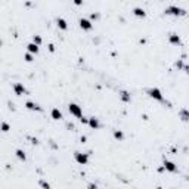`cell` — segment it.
Masks as SVG:
<instances>
[{
  "label": "cell",
  "mask_w": 189,
  "mask_h": 189,
  "mask_svg": "<svg viewBox=\"0 0 189 189\" xmlns=\"http://www.w3.org/2000/svg\"><path fill=\"white\" fill-rule=\"evenodd\" d=\"M164 14L171 15V16H185V15H186V10L182 9V7H179V6H169V7H166Z\"/></svg>",
  "instance_id": "1"
},
{
  "label": "cell",
  "mask_w": 189,
  "mask_h": 189,
  "mask_svg": "<svg viewBox=\"0 0 189 189\" xmlns=\"http://www.w3.org/2000/svg\"><path fill=\"white\" fill-rule=\"evenodd\" d=\"M146 94H148L151 99H155L158 102H164V96H162V92L158 87H151L146 90Z\"/></svg>",
  "instance_id": "2"
},
{
  "label": "cell",
  "mask_w": 189,
  "mask_h": 189,
  "mask_svg": "<svg viewBox=\"0 0 189 189\" xmlns=\"http://www.w3.org/2000/svg\"><path fill=\"white\" fill-rule=\"evenodd\" d=\"M68 111H69V114L77 117L78 120L83 117V109H81V107L80 105H77V103H73V102H71V103L68 105Z\"/></svg>",
  "instance_id": "3"
},
{
  "label": "cell",
  "mask_w": 189,
  "mask_h": 189,
  "mask_svg": "<svg viewBox=\"0 0 189 189\" xmlns=\"http://www.w3.org/2000/svg\"><path fill=\"white\" fill-rule=\"evenodd\" d=\"M74 160L80 166H86L89 162V154H83V152H74Z\"/></svg>",
  "instance_id": "4"
},
{
  "label": "cell",
  "mask_w": 189,
  "mask_h": 189,
  "mask_svg": "<svg viewBox=\"0 0 189 189\" xmlns=\"http://www.w3.org/2000/svg\"><path fill=\"white\" fill-rule=\"evenodd\" d=\"M78 24H80V28L81 30H84V31H90V30L93 28L92 21L87 19V18H81V19L78 21Z\"/></svg>",
  "instance_id": "5"
},
{
  "label": "cell",
  "mask_w": 189,
  "mask_h": 189,
  "mask_svg": "<svg viewBox=\"0 0 189 189\" xmlns=\"http://www.w3.org/2000/svg\"><path fill=\"white\" fill-rule=\"evenodd\" d=\"M162 167L167 170V171H170V173H176V171H177V166H176L173 161H170V160H164Z\"/></svg>",
  "instance_id": "6"
},
{
  "label": "cell",
  "mask_w": 189,
  "mask_h": 189,
  "mask_svg": "<svg viewBox=\"0 0 189 189\" xmlns=\"http://www.w3.org/2000/svg\"><path fill=\"white\" fill-rule=\"evenodd\" d=\"M14 92H15V94L22 96V94H27V89H25L24 84H21V83H15L14 84Z\"/></svg>",
  "instance_id": "7"
},
{
  "label": "cell",
  "mask_w": 189,
  "mask_h": 189,
  "mask_svg": "<svg viewBox=\"0 0 189 189\" xmlns=\"http://www.w3.org/2000/svg\"><path fill=\"white\" fill-rule=\"evenodd\" d=\"M25 108L30 109V111H37V112H41V111H43V108H41L40 105L36 103V102H33V101L25 102Z\"/></svg>",
  "instance_id": "8"
},
{
  "label": "cell",
  "mask_w": 189,
  "mask_h": 189,
  "mask_svg": "<svg viewBox=\"0 0 189 189\" xmlns=\"http://www.w3.org/2000/svg\"><path fill=\"white\" fill-rule=\"evenodd\" d=\"M179 118H180L183 123H189V109L188 108L179 109Z\"/></svg>",
  "instance_id": "9"
},
{
  "label": "cell",
  "mask_w": 189,
  "mask_h": 189,
  "mask_svg": "<svg viewBox=\"0 0 189 189\" xmlns=\"http://www.w3.org/2000/svg\"><path fill=\"white\" fill-rule=\"evenodd\" d=\"M169 41H170V44H173V46H179V44L182 43V41H180V37L174 33H171L169 36Z\"/></svg>",
  "instance_id": "10"
},
{
  "label": "cell",
  "mask_w": 189,
  "mask_h": 189,
  "mask_svg": "<svg viewBox=\"0 0 189 189\" xmlns=\"http://www.w3.org/2000/svg\"><path fill=\"white\" fill-rule=\"evenodd\" d=\"M89 127L93 128V130H98V128L101 127V123H99V120L96 117H90L89 118Z\"/></svg>",
  "instance_id": "11"
},
{
  "label": "cell",
  "mask_w": 189,
  "mask_h": 189,
  "mask_svg": "<svg viewBox=\"0 0 189 189\" xmlns=\"http://www.w3.org/2000/svg\"><path fill=\"white\" fill-rule=\"evenodd\" d=\"M50 117H52L53 120H56V121L64 118V115H62V112H61V109H59V108H53V109H52V111H50Z\"/></svg>",
  "instance_id": "12"
},
{
  "label": "cell",
  "mask_w": 189,
  "mask_h": 189,
  "mask_svg": "<svg viewBox=\"0 0 189 189\" xmlns=\"http://www.w3.org/2000/svg\"><path fill=\"white\" fill-rule=\"evenodd\" d=\"M39 50H40V49H39V44H37V43H30V44H28L27 46V52H30V53H33V55H37L39 53Z\"/></svg>",
  "instance_id": "13"
},
{
  "label": "cell",
  "mask_w": 189,
  "mask_h": 189,
  "mask_svg": "<svg viewBox=\"0 0 189 189\" xmlns=\"http://www.w3.org/2000/svg\"><path fill=\"white\" fill-rule=\"evenodd\" d=\"M133 15L137 16V18H145V16H146V12H145V9H142V7H135V9H133Z\"/></svg>",
  "instance_id": "14"
},
{
  "label": "cell",
  "mask_w": 189,
  "mask_h": 189,
  "mask_svg": "<svg viewBox=\"0 0 189 189\" xmlns=\"http://www.w3.org/2000/svg\"><path fill=\"white\" fill-rule=\"evenodd\" d=\"M120 98H121V101L126 102V103L132 101V96H130V93H128V92H126V90H120Z\"/></svg>",
  "instance_id": "15"
},
{
  "label": "cell",
  "mask_w": 189,
  "mask_h": 189,
  "mask_svg": "<svg viewBox=\"0 0 189 189\" xmlns=\"http://www.w3.org/2000/svg\"><path fill=\"white\" fill-rule=\"evenodd\" d=\"M56 25L61 28V30H64V31L68 30V24H67V21L64 19V18H58V19H56Z\"/></svg>",
  "instance_id": "16"
},
{
  "label": "cell",
  "mask_w": 189,
  "mask_h": 189,
  "mask_svg": "<svg viewBox=\"0 0 189 189\" xmlns=\"http://www.w3.org/2000/svg\"><path fill=\"white\" fill-rule=\"evenodd\" d=\"M114 137L117 139V141L121 142L123 139H124V133H123L121 130H114Z\"/></svg>",
  "instance_id": "17"
},
{
  "label": "cell",
  "mask_w": 189,
  "mask_h": 189,
  "mask_svg": "<svg viewBox=\"0 0 189 189\" xmlns=\"http://www.w3.org/2000/svg\"><path fill=\"white\" fill-rule=\"evenodd\" d=\"M15 154H16V157L19 158L21 161H25V158H27V157H25V152H24L22 149H16V152H15Z\"/></svg>",
  "instance_id": "18"
},
{
  "label": "cell",
  "mask_w": 189,
  "mask_h": 189,
  "mask_svg": "<svg viewBox=\"0 0 189 189\" xmlns=\"http://www.w3.org/2000/svg\"><path fill=\"white\" fill-rule=\"evenodd\" d=\"M9 130H10V126H9L7 123H5V121L2 123V132H3V133H7Z\"/></svg>",
  "instance_id": "19"
},
{
  "label": "cell",
  "mask_w": 189,
  "mask_h": 189,
  "mask_svg": "<svg viewBox=\"0 0 189 189\" xmlns=\"http://www.w3.org/2000/svg\"><path fill=\"white\" fill-rule=\"evenodd\" d=\"M33 41H34V43H37V44L40 46V44H41V41H43V40H41V37H40V36H33Z\"/></svg>",
  "instance_id": "20"
},
{
  "label": "cell",
  "mask_w": 189,
  "mask_h": 189,
  "mask_svg": "<svg viewBox=\"0 0 189 189\" xmlns=\"http://www.w3.org/2000/svg\"><path fill=\"white\" fill-rule=\"evenodd\" d=\"M24 59H25L27 62H33V53L27 52V53H25V56H24Z\"/></svg>",
  "instance_id": "21"
},
{
  "label": "cell",
  "mask_w": 189,
  "mask_h": 189,
  "mask_svg": "<svg viewBox=\"0 0 189 189\" xmlns=\"http://www.w3.org/2000/svg\"><path fill=\"white\" fill-rule=\"evenodd\" d=\"M73 2H74L75 6H81L83 5V0H73Z\"/></svg>",
  "instance_id": "22"
},
{
  "label": "cell",
  "mask_w": 189,
  "mask_h": 189,
  "mask_svg": "<svg viewBox=\"0 0 189 189\" xmlns=\"http://www.w3.org/2000/svg\"><path fill=\"white\" fill-rule=\"evenodd\" d=\"M40 186H43V188H50V185L47 182H40Z\"/></svg>",
  "instance_id": "23"
},
{
  "label": "cell",
  "mask_w": 189,
  "mask_h": 189,
  "mask_svg": "<svg viewBox=\"0 0 189 189\" xmlns=\"http://www.w3.org/2000/svg\"><path fill=\"white\" fill-rule=\"evenodd\" d=\"M90 19H99V15H98V14H92V15H90Z\"/></svg>",
  "instance_id": "24"
},
{
  "label": "cell",
  "mask_w": 189,
  "mask_h": 189,
  "mask_svg": "<svg viewBox=\"0 0 189 189\" xmlns=\"http://www.w3.org/2000/svg\"><path fill=\"white\" fill-rule=\"evenodd\" d=\"M49 50H50V52H55V46H53V44H49Z\"/></svg>",
  "instance_id": "25"
}]
</instances>
